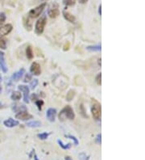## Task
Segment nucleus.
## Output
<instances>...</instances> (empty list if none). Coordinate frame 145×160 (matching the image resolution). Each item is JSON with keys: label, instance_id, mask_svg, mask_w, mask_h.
Listing matches in <instances>:
<instances>
[{"label": "nucleus", "instance_id": "nucleus-22", "mask_svg": "<svg viewBox=\"0 0 145 160\" xmlns=\"http://www.w3.org/2000/svg\"><path fill=\"white\" fill-rule=\"evenodd\" d=\"M78 158H79L80 160H90V156L88 155L86 153H85V152H81V153L78 154Z\"/></svg>", "mask_w": 145, "mask_h": 160}, {"label": "nucleus", "instance_id": "nucleus-3", "mask_svg": "<svg viewBox=\"0 0 145 160\" xmlns=\"http://www.w3.org/2000/svg\"><path fill=\"white\" fill-rule=\"evenodd\" d=\"M45 6H46V3H43L42 4L36 6V7L32 8L28 12V16L31 19L39 17L40 16V14L44 12V10L45 9Z\"/></svg>", "mask_w": 145, "mask_h": 160}, {"label": "nucleus", "instance_id": "nucleus-11", "mask_svg": "<svg viewBox=\"0 0 145 160\" xmlns=\"http://www.w3.org/2000/svg\"><path fill=\"white\" fill-rule=\"evenodd\" d=\"M5 53L2 51H0V69L2 70L3 73H6L8 71V68L6 66V61H5Z\"/></svg>", "mask_w": 145, "mask_h": 160}, {"label": "nucleus", "instance_id": "nucleus-26", "mask_svg": "<svg viewBox=\"0 0 145 160\" xmlns=\"http://www.w3.org/2000/svg\"><path fill=\"white\" fill-rule=\"evenodd\" d=\"M74 96H75V92L73 91V90H70V91L68 92V94H67V96H66L67 100H68V101H70L71 99H73Z\"/></svg>", "mask_w": 145, "mask_h": 160}, {"label": "nucleus", "instance_id": "nucleus-1", "mask_svg": "<svg viewBox=\"0 0 145 160\" xmlns=\"http://www.w3.org/2000/svg\"><path fill=\"white\" fill-rule=\"evenodd\" d=\"M65 118H67L69 120H74L75 118L74 109L69 105L65 106L59 114V119H61L62 120L63 119H65Z\"/></svg>", "mask_w": 145, "mask_h": 160}, {"label": "nucleus", "instance_id": "nucleus-36", "mask_svg": "<svg viewBox=\"0 0 145 160\" xmlns=\"http://www.w3.org/2000/svg\"><path fill=\"white\" fill-rule=\"evenodd\" d=\"M87 1H88V0H79V3L84 4V3H86Z\"/></svg>", "mask_w": 145, "mask_h": 160}, {"label": "nucleus", "instance_id": "nucleus-33", "mask_svg": "<svg viewBox=\"0 0 145 160\" xmlns=\"http://www.w3.org/2000/svg\"><path fill=\"white\" fill-rule=\"evenodd\" d=\"M31 99L32 101H36L37 99H38V96H37L36 94H33V95L31 96Z\"/></svg>", "mask_w": 145, "mask_h": 160}, {"label": "nucleus", "instance_id": "nucleus-13", "mask_svg": "<svg viewBox=\"0 0 145 160\" xmlns=\"http://www.w3.org/2000/svg\"><path fill=\"white\" fill-rule=\"evenodd\" d=\"M24 74H25V69L22 68V69H20L19 71H17V72H15V73L12 74V76H11V80L14 81V82H17V81H19V80L20 79L24 76Z\"/></svg>", "mask_w": 145, "mask_h": 160}, {"label": "nucleus", "instance_id": "nucleus-17", "mask_svg": "<svg viewBox=\"0 0 145 160\" xmlns=\"http://www.w3.org/2000/svg\"><path fill=\"white\" fill-rule=\"evenodd\" d=\"M11 99L14 100V101H18L21 99V93L19 91H16V92H13L11 95Z\"/></svg>", "mask_w": 145, "mask_h": 160}, {"label": "nucleus", "instance_id": "nucleus-32", "mask_svg": "<svg viewBox=\"0 0 145 160\" xmlns=\"http://www.w3.org/2000/svg\"><path fill=\"white\" fill-rule=\"evenodd\" d=\"M80 110H81V115H82V116H83L84 117H87L86 113V110H84L83 105H81Z\"/></svg>", "mask_w": 145, "mask_h": 160}, {"label": "nucleus", "instance_id": "nucleus-29", "mask_svg": "<svg viewBox=\"0 0 145 160\" xmlns=\"http://www.w3.org/2000/svg\"><path fill=\"white\" fill-rule=\"evenodd\" d=\"M6 16L5 15V13L0 12V25H2L4 24V22L6 21Z\"/></svg>", "mask_w": 145, "mask_h": 160}, {"label": "nucleus", "instance_id": "nucleus-7", "mask_svg": "<svg viewBox=\"0 0 145 160\" xmlns=\"http://www.w3.org/2000/svg\"><path fill=\"white\" fill-rule=\"evenodd\" d=\"M18 89L19 92H21L24 94V101L26 104L29 103V95H30V89L26 85H19L18 86Z\"/></svg>", "mask_w": 145, "mask_h": 160}, {"label": "nucleus", "instance_id": "nucleus-24", "mask_svg": "<svg viewBox=\"0 0 145 160\" xmlns=\"http://www.w3.org/2000/svg\"><path fill=\"white\" fill-rule=\"evenodd\" d=\"M38 83H39V81H38L37 79H32V81L30 83V85H29V86H30V88H29V89L34 90L35 88L37 86V85H38Z\"/></svg>", "mask_w": 145, "mask_h": 160}, {"label": "nucleus", "instance_id": "nucleus-15", "mask_svg": "<svg viewBox=\"0 0 145 160\" xmlns=\"http://www.w3.org/2000/svg\"><path fill=\"white\" fill-rule=\"evenodd\" d=\"M41 125L42 123L39 120H31V121L26 123V125L30 128H38V127L41 126Z\"/></svg>", "mask_w": 145, "mask_h": 160}, {"label": "nucleus", "instance_id": "nucleus-41", "mask_svg": "<svg viewBox=\"0 0 145 160\" xmlns=\"http://www.w3.org/2000/svg\"><path fill=\"white\" fill-rule=\"evenodd\" d=\"M1 107H2V103L0 102V108H1Z\"/></svg>", "mask_w": 145, "mask_h": 160}, {"label": "nucleus", "instance_id": "nucleus-4", "mask_svg": "<svg viewBox=\"0 0 145 160\" xmlns=\"http://www.w3.org/2000/svg\"><path fill=\"white\" fill-rule=\"evenodd\" d=\"M91 113L94 119L96 120H101L102 117V107L98 102H94L91 108Z\"/></svg>", "mask_w": 145, "mask_h": 160}, {"label": "nucleus", "instance_id": "nucleus-38", "mask_svg": "<svg viewBox=\"0 0 145 160\" xmlns=\"http://www.w3.org/2000/svg\"><path fill=\"white\" fill-rule=\"evenodd\" d=\"M2 80H3V77H2V74H0V83H2Z\"/></svg>", "mask_w": 145, "mask_h": 160}, {"label": "nucleus", "instance_id": "nucleus-27", "mask_svg": "<svg viewBox=\"0 0 145 160\" xmlns=\"http://www.w3.org/2000/svg\"><path fill=\"white\" fill-rule=\"evenodd\" d=\"M95 82L99 86L102 85V73H99V74L96 76Z\"/></svg>", "mask_w": 145, "mask_h": 160}, {"label": "nucleus", "instance_id": "nucleus-16", "mask_svg": "<svg viewBox=\"0 0 145 160\" xmlns=\"http://www.w3.org/2000/svg\"><path fill=\"white\" fill-rule=\"evenodd\" d=\"M86 49L88 51H90V52H99V51H101L102 46H101V45H90V46L86 47Z\"/></svg>", "mask_w": 145, "mask_h": 160}, {"label": "nucleus", "instance_id": "nucleus-37", "mask_svg": "<svg viewBox=\"0 0 145 160\" xmlns=\"http://www.w3.org/2000/svg\"><path fill=\"white\" fill-rule=\"evenodd\" d=\"M65 160H73V159H72L70 156H66V157L65 158Z\"/></svg>", "mask_w": 145, "mask_h": 160}, {"label": "nucleus", "instance_id": "nucleus-28", "mask_svg": "<svg viewBox=\"0 0 145 160\" xmlns=\"http://www.w3.org/2000/svg\"><path fill=\"white\" fill-rule=\"evenodd\" d=\"M35 103H36V105L37 106V108H38V109L39 110H41L42 109V106L44 105V101L42 100V99H37V100H36L35 101Z\"/></svg>", "mask_w": 145, "mask_h": 160}, {"label": "nucleus", "instance_id": "nucleus-21", "mask_svg": "<svg viewBox=\"0 0 145 160\" xmlns=\"http://www.w3.org/2000/svg\"><path fill=\"white\" fill-rule=\"evenodd\" d=\"M49 135H50L49 133L44 132L41 133H38V134H37V137H38V138L40 139V140H46V139L49 137Z\"/></svg>", "mask_w": 145, "mask_h": 160}, {"label": "nucleus", "instance_id": "nucleus-20", "mask_svg": "<svg viewBox=\"0 0 145 160\" xmlns=\"http://www.w3.org/2000/svg\"><path fill=\"white\" fill-rule=\"evenodd\" d=\"M6 44H7L6 39L3 38V37H0V49L5 50L6 49Z\"/></svg>", "mask_w": 145, "mask_h": 160}, {"label": "nucleus", "instance_id": "nucleus-2", "mask_svg": "<svg viewBox=\"0 0 145 160\" xmlns=\"http://www.w3.org/2000/svg\"><path fill=\"white\" fill-rule=\"evenodd\" d=\"M47 24V17L46 16H41L36 23L35 25V32L37 35H41L44 32V28H45V25Z\"/></svg>", "mask_w": 145, "mask_h": 160}, {"label": "nucleus", "instance_id": "nucleus-23", "mask_svg": "<svg viewBox=\"0 0 145 160\" xmlns=\"http://www.w3.org/2000/svg\"><path fill=\"white\" fill-rule=\"evenodd\" d=\"M62 3L65 6H74L76 3V0H62Z\"/></svg>", "mask_w": 145, "mask_h": 160}, {"label": "nucleus", "instance_id": "nucleus-34", "mask_svg": "<svg viewBox=\"0 0 145 160\" xmlns=\"http://www.w3.org/2000/svg\"><path fill=\"white\" fill-rule=\"evenodd\" d=\"M99 15L100 16H102V4H99Z\"/></svg>", "mask_w": 145, "mask_h": 160}, {"label": "nucleus", "instance_id": "nucleus-8", "mask_svg": "<svg viewBox=\"0 0 145 160\" xmlns=\"http://www.w3.org/2000/svg\"><path fill=\"white\" fill-rule=\"evenodd\" d=\"M13 26L11 24L0 25V37H5L12 31Z\"/></svg>", "mask_w": 145, "mask_h": 160}, {"label": "nucleus", "instance_id": "nucleus-14", "mask_svg": "<svg viewBox=\"0 0 145 160\" xmlns=\"http://www.w3.org/2000/svg\"><path fill=\"white\" fill-rule=\"evenodd\" d=\"M63 16H64V18L67 20V21L70 22V23H74L75 20H76V19H75V16L74 15H72L71 13H69V12H66L65 10L63 11Z\"/></svg>", "mask_w": 145, "mask_h": 160}, {"label": "nucleus", "instance_id": "nucleus-5", "mask_svg": "<svg viewBox=\"0 0 145 160\" xmlns=\"http://www.w3.org/2000/svg\"><path fill=\"white\" fill-rule=\"evenodd\" d=\"M48 15L50 18L55 19L60 15V10H59V5L56 3H52L48 9Z\"/></svg>", "mask_w": 145, "mask_h": 160}, {"label": "nucleus", "instance_id": "nucleus-35", "mask_svg": "<svg viewBox=\"0 0 145 160\" xmlns=\"http://www.w3.org/2000/svg\"><path fill=\"white\" fill-rule=\"evenodd\" d=\"M32 153H33V159H34V160H39V159L37 157L36 154L35 153V151H32Z\"/></svg>", "mask_w": 145, "mask_h": 160}, {"label": "nucleus", "instance_id": "nucleus-39", "mask_svg": "<svg viewBox=\"0 0 145 160\" xmlns=\"http://www.w3.org/2000/svg\"><path fill=\"white\" fill-rule=\"evenodd\" d=\"M99 63V66H101V58H99V62H98Z\"/></svg>", "mask_w": 145, "mask_h": 160}, {"label": "nucleus", "instance_id": "nucleus-31", "mask_svg": "<svg viewBox=\"0 0 145 160\" xmlns=\"http://www.w3.org/2000/svg\"><path fill=\"white\" fill-rule=\"evenodd\" d=\"M95 142L97 144L99 145L102 144V134H101V133H99V134L97 135V137H96L95 138Z\"/></svg>", "mask_w": 145, "mask_h": 160}, {"label": "nucleus", "instance_id": "nucleus-18", "mask_svg": "<svg viewBox=\"0 0 145 160\" xmlns=\"http://www.w3.org/2000/svg\"><path fill=\"white\" fill-rule=\"evenodd\" d=\"M57 143H58V145L61 147V149H63V150H69L70 148H71L72 146V144L71 143H67V144H65V143H63V142H62L61 140H60V139H57Z\"/></svg>", "mask_w": 145, "mask_h": 160}, {"label": "nucleus", "instance_id": "nucleus-25", "mask_svg": "<svg viewBox=\"0 0 145 160\" xmlns=\"http://www.w3.org/2000/svg\"><path fill=\"white\" fill-rule=\"evenodd\" d=\"M65 137L66 138L71 139V140H73L75 146H77V145L79 144V142H78V140H77V138H76V137H74V136H73V135H70V134H67V135L65 134Z\"/></svg>", "mask_w": 145, "mask_h": 160}, {"label": "nucleus", "instance_id": "nucleus-30", "mask_svg": "<svg viewBox=\"0 0 145 160\" xmlns=\"http://www.w3.org/2000/svg\"><path fill=\"white\" fill-rule=\"evenodd\" d=\"M31 78H32V74H29V73L26 74L24 79V83H28V82H30L31 80H32V79H31Z\"/></svg>", "mask_w": 145, "mask_h": 160}, {"label": "nucleus", "instance_id": "nucleus-6", "mask_svg": "<svg viewBox=\"0 0 145 160\" xmlns=\"http://www.w3.org/2000/svg\"><path fill=\"white\" fill-rule=\"evenodd\" d=\"M16 118L18 119V120L27 121V120H30V119H32L33 116H32L31 114L29 113L27 110H24V111L18 112L16 114Z\"/></svg>", "mask_w": 145, "mask_h": 160}, {"label": "nucleus", "instance_id": "nucleus-19", "mask_svg": "<svg viewBox=\"0 0 145 160\" xmlns=\"http://www.w3.org/2000/svg\"><path fill=\"white\" fill-rule=\"evenodd\" d=\"M26 56L28 59H32L33 57H34V54H33V50H32V48L31 46H28L27 49H26Z\"/></svg>", "mask_w": 145, "mask_h": 160}, {"label": "nucleus", "instance_id": "nucleus-40", "mask_svg": "<svg viewBox=\"0 0 145 160\" xmlns=\"http://www.w3.org/2000/svg\"><path fill=\"white\" fill-rule=\"evenodd\" d=\"M2 91H3V87H2V86H0V94L2 93Z\"/></svg>", "mask_w": 145, "mask_h": 160}, {"label": "nucleus", "instance_id": "nucleus-42", "mask_svg": "<svg viewBox=\"0 0 145 160\" xmlns=\"http://www.w3.org/2000/svg\"><path fill=\"white\" fill-rule=\"evenodd\" d=\"M42 1H45V0H42Z\"/></svg>", "mask_w": 145, "mask_h": 160}, {"label": "nucleus", "instance_id": "nucleus-12", "mask_svg": "<svg viewBox=\"0 0 145 160\" xmlns=\"http://www.w3.org/2000/svg\"><path fill=\"white\" fill-rule=\"evenodd\" d=\"M3 125L6 127H8V128H13V127H16L17 125H19V122L18 120H15L13 118H8L3 121Z\"/></svg>", "mask_w": 145, "mask_h": 160}, {"label": "nucleus", "instance_id": "nucleus-10", "mask_svg": "<svg viewBox=\"0 0 145 160\" xmlns=\"http://www.w3.org/2000/svg\"><path fill=\"white\" fill-rule=\"evenodd\" d=\"M56 117V108H50L46 112V117L50 122H54Z\"/></svg>", "mask_w": 145, "mask_h": 160}, {"label": "nucleus", "instance_id": "nucleus-9", "mask_svg": "<svg viewBox=\"0 0 145 160\" xmlns=\"http://www.w3.org/2000/svg\"><path fill=\"white\" fill-rule=\"evenodd\" d=\"M30 72L32 75H36L38 76L41 74V68H40V65L36 62H32L30 67Z\"/></svg>", "mask_w": 145, "mask_h": 160}]
</instances>
